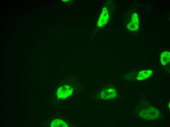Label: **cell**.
Segmentation results:
<instances>
[{"label":"cell","mask_w":170,"mask_h":127,"mask_svg":"<svg viewBox=\"0 0 170 127\" xmlns=\"http://www.w3.org/2000/svg\"><path fill=\"white\" fill-rule=\"evenodd\" d=\"M51 126L53 127H68L66 123L63 121L59 119H56L53 120L51 123Z\"/></svg>","instance_id":"8992f818"},{"label":"cell","mask_w":170,"mask_h":127,"mask_svg":"<svg viewBox=\"0 0 170 127\" xmlns=\"http://www.w3.org/2000/svg\"><path fill=\"white\" fill-rule=\"evenodd\" d=\"M72 88L70 86L65 85L62 86L57 90V95L60 98L65 99L72 93Z\"/></svg>","instance_id":"7a4b0ae2"},{"label":"cell","mask_w":170,"mask_h":127,"mask_svg":"<svg viewBox=\"0 0 170 127\" xmlns=\"http://www.w3.org/2000/svg\"><path fill=\"white\" fill-rule=\"evenodd\" d=\"M108 19V13L107 10L105 8L103 10L98 20L97 25L100 27L103 26L107 23Z\"/></svg>","instance_id":"277c9868"},{"label":"cell","mask_w":170,"mask_h":127,"mask_svg":"<svg viewBox=\"0 0 170 127\" xmlns=\"http://www.w3.org/2000/svg\"><path fill=\"white\" fill-rule=\"evenodd\" d=\"M160 58L162 64L164 65H166L170 61V53L167 51L162 53L161 54Z\"/></svg>","instance_id":"5b68a950"},{"label":"cell","mask_w":170,"mask_h":127,"mask_svg":"<svg viewBox=\"0 0 170 127\" xmlns=\"http://www.w3.org/2000/svg\"><path fill=\"white\" fill-rule=\"evenodd\" d=\"M127 27L129 29L132 31H135L138 28V21L137 14L134 13L132 17L131 20L128 24Z\"/></svg>","instance_id":"3957f363"},{"label":"cell","mask_w":170,"mask_h":127,"mask_svg":"<svg viewBox=\"0 0 170 127\" xmlns=\"http://www.w3.org/2000/svg\"><path fill=\"white\" fill-rule=\"evenodd\" d=\"M140 114L141 117L146 119L154 120L159 116V112L157 109L151 107L142 110Z\"/></svg>","instance_id":"6da1fadb"},{"label":"cell","mask_w":170,"mask_h":127,"mask_svg":"<svg viewBox=\"0 0 170 127\" xmlns=\"http://www.w3.org/2000/svg\"><path fill=\"white\" fill-rule=\"evenodd\" d=\"M152 71L150 70L142 71L140 72L137 77L138 79H143L148 78L152 74Z\"/></svg>","instance_id":"52a82bcc"}]
</instances>
